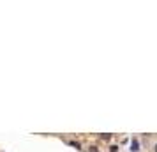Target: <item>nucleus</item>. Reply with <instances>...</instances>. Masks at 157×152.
<instances>
[{
    "label": "nucleus",
    "instance_id": "f257e3e1",
    "mask_svg": "<svg viewBox=\"0 0 157 152\" xmlns=\"http://www.w3.org/2000/svg\"><path fill=\"white\" fill-rule=\"evenodd\" d=\"M131 149H132V152L138 150V140H132V143H131Z\"/></svg>",
    "mask_w": 157,
    "mask_h": 152
},
{
    "label": "nucleus",
    "instance_id": "f03ea898",
    "mask_svg": "<svg viewBox=\"0 0 157 152\" xmlns=\"http://www.w3.org/2000/svg\"><path fill=\"white\" fill-rule=\"evenodd\" d=\"M109 150H111V152H117V150H118V147H117V145H113V147H109Z\"/></svg>",
    "mask_w": 157,
    "mask_h": 152
},
{
    "label": "nucleus",
    "instance_id": "7ed1b4c3",
    "mask_svg": "<svg viewBox=\"0 0 157 152\" xmlns=\"http://www.w3.org/2000/svg\"><path fill=\"white\" fill-rule=\"evenodd\" d=\"M88 152H99V150H97V147H90V149H88Z\"/></svg>",
    "mask_w": 157,
    "mask_h": 152
},
{
    "label": "nucleus",
    "instance_id": "20e7f679",
    "mask_svg": "<svg viewBox=\"0 0 157 152\" xmlns=\"http://www.w3.org/2000/svg\"><path fill=\"white\" fill-rule=\"evenodd\" d=\"M71 145H72V147H76V149H79V143H78V142H71Z\"/></svg>",
    "mask_w": 157,
    "mask_h": 152
},
{
    "label": "nucleus",
    "instance_id": "39448f33",
    "mask_svg": "<svg viewBox=\"0 0 157 152\" xmlns=\"http://www.w3.org/2000/svg\"><path fill=\"white\" fill-rule=\"evenodd\" d=\"M155 152H157V145H155Z\"/></svg>",
    "mask_w": 157,
    "mask_h": 152
}]
</instances>
